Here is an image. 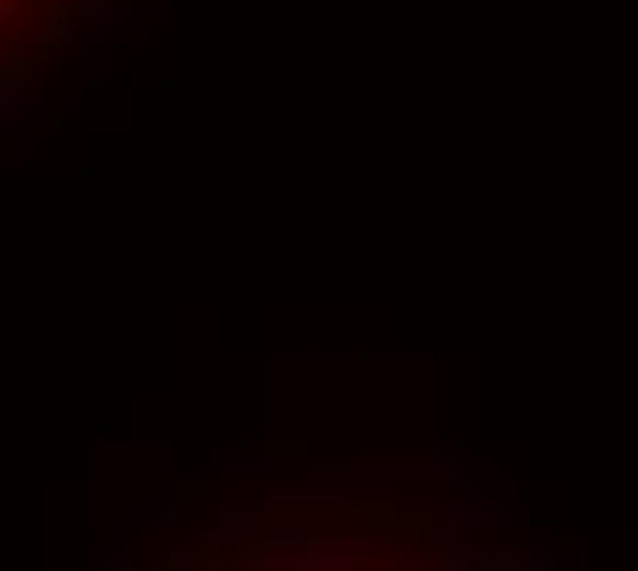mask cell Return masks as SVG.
Instances as JSON below:
<instances>
[{
  "mask_svg": "<svg viewBox=\"0 0 638 571\" xmlns=\"http://www.w3.org/2000/svg\"><path fill=\"white\" fill-rule=\"evenodd\" d=\"M39 94L34 89H18V83H7V89H0V133H23L34 116H39Z\"/></svg>",
  "mask_w": 638,
  "mask_h": 571,
  "instance_id": "6da1fadb",
  "label": "cell"
},
{
  "mask_svg": "<svg viewBox=\"0 0 638 571\" xmlns=\"http://www.w3.org/2000/svg\"><path fill=\"white\" fill-rule=\"evenodd\" d=\"M122 18H127L122 7H94V28H100V39H105V34H116V28H122Z\"/></svg>",
  "mask_w": 638,
  "mask_h": 571,
  "instance_id": "7a4b0ae2",
  "label": "cell"
},
{
  "mask_svg": "<svg viewBox=\"0 0 638 571\" xmlns=\"http://www.w3.org/2000/svg\"><path fill=\"white\" fill-rule=\"evenodd\" d=\"M45 7H67V0H45Z\"/></svg>",
  "mask_w": 638,
  "mask_h": 571,
  "instance_id": "3957f363",
  "label": "cell"
}]
</instances>
